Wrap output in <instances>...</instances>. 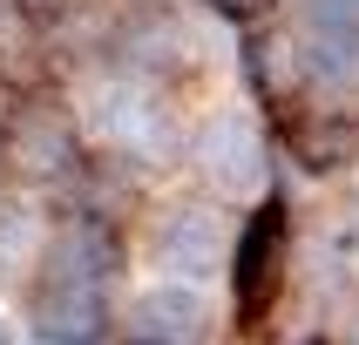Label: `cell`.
<instances>
[{"label": "cell", "mask_w": 359, "mask_h": 345, "mask_svg": "<svg viewBox=\"0 0 359 345\" xmlns=\"http://www.w3.org/2000/svg\"><path fill=\"white\" fill-rule=\"evenodd\" d=\"M285 258H292V210H285V197L264 190V210L244 223L238 251H231V298H238V318L244 325H258L264 311L278 304Z\"/></svg>", "instance_id": "cell-1"}, {"label": "cell", "mask_w": 359, "mask_h": 345, "mask_svg": "<svg viewBox=\"0 0 359 345\" xmlns=\"http://www.w3.org/2000/svg\"><path fill=\"white\" fill-rule=\"evenodd\" d=\"M0 162L20 183H61V176H75V162H81V136H75V122L61 108H48L41 95L14 101L0 115Z\"/></svg>", "instance_id": "cell-2"}, {"label": "cell", "mask_w": 359, "mask_h": 345, "mask_svg": "<svg viewBox=\"0 0 359 345\" xmlns=\"http://www.w3.org/2000/svg\"><path fill=\"white\" fill-rule=\"evenodd\" d=\"M264 162H271V142L251 115H217L210 129L197 136V169L210 190L224 197H264Z\"/></svg>", "instance_id": "cell-3"}, {"label": "cell", "mask_w": 359, "mask_h": 345, "mask_svg": "<svg viewBox=\"0 0 359 345\" xmlns=\"http://www.w3.org/2000/svg\"><path fill=\"white\" fill-rule=\"evenodd\" d=\"M271 122H278V142H292V156L305 169H319V176H332V169H346L359 156V122L346 108H332V101L285 95V101H271Z\"/></svg>", "instance_id": "cell-4"}, {"label": "cell", "mask_w": 359, "mask_h": 345, "mask_svg": "<svg viewBox=\"0 0 359 345\" xmlns=\"http://www.w3.org/2000/svg\"><path fill=\"white\" fill-rule=\"evenodd\" d=\"M95 129L109 149H129V156H170V115L149 81H122V88H102L95 95Z\"/></svg>", "instance_id": "cell-5"}, {"label": "cell", "mask_w": 359, "mask_h": 345, "mask_svg": "<svg viewBox=\"0 0 359 345\" xmlns=\"http://www.w3.org/2000/svg\"><path fill=\"white\" fill-rule=\"evenodd\" d=\"M34 332H41V345H102V339H109L102 284L41 278L34 284Z\"/></svg>", "instance_id": "cell-6"}, {"label": "cell", "mask_w": 359, "mask_h": 345, "mask_svg": "<svg viewBox=\"0 0 359 345\" xmlns=\"http://www.w3.org/2000/svg\"><path fill=\"white\" fill-rule=\"evenodd\" d=\"M41 264H48V278L102 284V278L122 264V237L95 217V210H75V217H61L55 230H48V251H41Z\"/></svg>", "instance_id": "cell-7"}, {"label": "cell", "mask_w": 359, "mask_h": 345, "mask_svg": "<svg viewBox=\"0 0 359 345\" xmlns=\"http://www.w3.org/2000/svg\"><path fill=\"white\" fill-rule=\"evenodd\" d=\"M210 339V304L190 284H156L129 311V345H203Z\"/></svg>", "instance_id": "cell-8"}, {"label": "cell", "mask_w": 359, "mask_h": 345, "mask_svg": "<svg viewBox=\"0 0 359 345\" xmlns=\"http://www.w3.org/2000/svg\"><path fill=\"white\" fill-rule=\"evenodd\" d=\"M224 251V223L210 203H177V210H163L156 217V258L183 278H197L210 271V258Z\"/></svg>", "instance_id": "cell-9"}, {"label": "cell", "mask_w": 359, "mask_h": 345, "mask_svg": "<svg viewBox=\"0 0 359 345\" xmlns=\"http://www.w3.org/2000/svg\"><path fill=\"white\" fill-rule=\"evenodd\" d=\"M116 55L129 61L142 81H163V75H177V68H190V34H183L170 14H136L122 27Z\"/></svg>", "instance_id": "cell-10"}, {"label": "cell", "mask_w": 359, "mask_h": 345, "mask_svg": "<svg viewBox=\"0 0 359 345\" xmlns=\"http://www.w3.org/2000/svg\"><path fill=\"white\" fill-rule=\"evenodd\" d=\"M48 251V223L34 203H0V278H20Z\"/></svg>", "instance_id": "cell-11"}, {"label": "cell", "mask_w": 359, "mask_h": 345, "mask_svg": "<svg viewBox=\"0 0 359 345\" xmlns=\"http://www.w3.org/2000/svg\"><path fill=\"white\" fill-rule=\"evenodd\" d=\"M203 7H210V14H224V20H258L271 0H203Z\"/></svg>", "instance_id": "cell-12"}, {"label": "cell", "mask_w": 359, "mask_h": 345, "mask_svg": "<svg viewBox=\"0 0 359 345\" xmlns=\"http://www.w3.org/2000/svg\"><path fill=\"white\" fill-rule=\"evenodd\" d=\"M14 7H20L27 20H61L68 7H75V0H14Z\"/></svg>", "instance_id": "cell-13"}, {"label": "cell", "mask_w": 359, "mask_h": 345, "mask_svg": "<svg viewBox=\"0 0 359 345\" xmlns=\"http://www.w3.org/2000/svg\"><path fill=\"white\" fill-rule=\"evenodd\" d=\"M325 20H346V27H359V0H319Z\"/></svg>", "instance_id": "cell-14"}, {"label": "cell", "mask_w": 359, "mask_h": 345, "mask_svg": "<svg viewBox=\"0 0 359 345\" xmlns=\"http://www.w3.org/2000/svg\"><path fill=\"white\" fill-rule=\"evenodd\" d=\"M7 7H14V0H0V20H7Z\"/></svg>", "instance_id": "cell-15"}, {"label": "cell", "mask_w": 359, "mask_h": 345, "mask_svg": "<svg viewBox=\"0 0 359 345\" xmlns=\"http://www.w3.org/2000/svg\"><path fill=\"white\" fill-rule=\"evenodd\" d=\"M0 345H7V325H0Z\"/></svg>", "instance_id": "cell-16"}]
</instances>
